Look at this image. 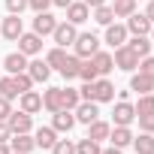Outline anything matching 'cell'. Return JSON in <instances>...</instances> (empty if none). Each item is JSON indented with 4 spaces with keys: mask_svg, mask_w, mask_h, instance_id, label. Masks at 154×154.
I'll use <instances>...</instances> for the list:
<instances>
[{
    "mask_svg": "<svg viewBox=\"0 0 154 154\" xmlns=\"http://www.w3.org/2000/svg\"><path fill=\"white\" fill-rule=\"evenodd\" d=\"M72 48H75V54H79L82 60H88L91 54L100 51V39H97L94 33H79V36H75V42H72Z\"/></svg>",
    "mask_w": 154,
    "mask_h": 154,
    "instance_id": "1",
    "label": "cell"
},
{
    "mask_svg": "<svg viewBox=\"0 0 154 154\" xmlns=\"http://www.w3.org/2000/svg\"><path fill=\"white\" fill-rule=\"evenodd\" d=\"M112 60H115V66H118V69H124V72H133V69L139 66V57H136L127 45H118V48H115V54H112Z\"/></svg>",
    "mask_w": 154,
    "mask_h": 154,
    "instance_id": "2",
    "label": "cell"
},
{
    "mask_svg": "<svg viewBox=\"0 0 154 154\" xmlns=\"http://www.w3.org/2000/svg\"><path fill=\"white\" fill-rule=\"evenodd\" d=\"M133 118H136V109L130 106V100H118V103H115V112H112L115 127H130Z\"/></svg>",
    "mask_w": 154,
    "mask_h": 154,
    "instance_id": "3",
    "label": "cell"
},
{
    "mask_svg": "<svg viewBox=\"0 0 154 154\" xmlns=\"http://www.w3.org/2000/svg\"><path fill=\"white\" fill-rule=\"evenodd\" d=\"M72 115H75V124H91V121L100 118V109H97L94 100H82L79 106L72 109Z\"/></svg>",
    "mask_w": 154,
    "mask_h": 154,
    "instance_id": "4",
    "label": "cell"
},
{
    "mask_svg": "<svg viewBox=\"0 0 154 154\" xmlns=\"http://www.w3.org/2000/svg\"><path fill=\"white\" fill-rule=\"evenodd\" d=\"M127 33H133V36H148V33H151V18H148L145 12H133V15L127 18Z\"/></svg>",
    "mask_w": 154,
    "mask_h": 154,
    "instance_id": "5",
    "label": "cell"
},
{
    "mask_svg": "<svg viewBox=\"0 0 154 154\" xmlns=\"http://www.w3.org/2000/svg\"><path fill=\"white\" fill-rule=\"evenodd\" d=\"M54 42L60 45V48H66V45H72L75 42V36H79V30H75V24H69V21H60L57 27H54Z\"/></svg>",
    "mask_w": 154,
    "mask_h": 154,
    "instance_id": "6",
    "label": "cell"
},
{
    "mask_svg": "<svg viewBox=\"0 0 154 154\" xmlns=\"http://www.w3.org/2000/svg\"><path fill=\"white\" fill-rule=\"evenodd\" d=\"M54 27H57V18H54L48 9H45V12H36V18H33V33H39V36H51Z\"/></svg>",
    "mask_w": 154,
    "mask_h": 154,
    "instance_id": "7",
    "label": "cell"
},
{
    "mask_svg": "<svg viewBox=\"0 0 154 154\" xmlns=\"http://www.w3.org/2000/svg\"><path fill=\"white\" fill-rule=\"evenodd\" d=\"M15 42H18V51L21 54H39L42 51V36L39 33H21Z\"/></svg>",
    "mask_w": 154,
    "mask_h": 154,
    "instance_id": "8",
    "label": "cell"
},
{
    "mask_svg": "<svg viewBox=\"0 0 154 154\" xmlns=\"http://www.w3.org/2000/svg\"><path fill=\"white\" fill-rule=\"evenodd\" d=\"M6 124H9V130L12 133H30V127H33V118L27 115V112H9V118H6Z\"/></svg>",
    "mask_w": 154,
    "mask_h": 154,
    "instance_id": "9",
    "label": "cell"
},
{
    "mask_svg": "<svg viewBox=\"0 0 154 154\" xmlns=\"http://www.w3.org/2000/svg\"><path fill=\"white\" fill-rule=\"evenodd\" d=\"M0 33H3L9 42H15L21 33H24V24H21V15H9L3 18V24H0Z\"/></svg>",
    "mask_w": 154,
    "mask_h": 154,
    "instance_id": "10",
    "label": "cell"
},
{
    "mask_svg": "<svg viewBox=\"0 0 154 154\" xmlns=\"http://www.w3.org/2000/svg\"><path fill=\"white\" fill-rule=\"evenodd\" d=\"M88 15H91V9H88L85 0H82V3H75V0H72V3L66 6V21H69V24H75V27L85 24V21H88Z\"/></svg>",
    "mask_w": 154,
    "mask_h": 154,
    "instance_id": "11",
    "label": "cell"
},
{
    "mask_svg": "<svg viewBox=\"0 0 154 154\" xmlns=\"http://www.w3.org/2000/svg\"><path fill=\"white\" fill-rule=\"evenodd\" d=\"M0 63H3V69H6L9 75H15V72H24V69H27V54H21V51H12V54H6Z\"/></svg>",
    "mask_w": 154,
    "mask_h": 154,
    "instance_id": "12",
    "label": "cell"
},
{
    "mask_svg": "<svg viewBox=\"0 0 154 154\" xmlns=\"http://www.w3.org/2000/svg\"><path fill=\"white\" fill-rule=\"evenodd\" d=\"M115 100V85L109 79H94V103H109Z\"/></svg>",
    "mask_w": 154,
    "mask_h": 154,
    "instance_id": "13",
    "label": "cell"
},
{
    "mask_svg": "<svg viewBox=\"0 0 154 154\" xmlns=\"http://www.w3.org/2000/svg\"><path fill=\"white\" fill-rule=\"evenodd\" d=\"M9 148H12L15 154H30V151L36 148V142H33L27 133H12V136H9Z\"/></svg>",
    "mask_w": 154,
    "mask_h": 154,
    "instance_id": "14",
    "label": "cell"
},
{
    "mask_svg": "<svg viewBox=\"0 0 154 154\" xmlns=\"http://www.w3.org/2000/svg\"><path fill=\"white\" fill-rule=\"evenodd\" d=\"M106 42L112 48L124 45L127 42V24H106Z\"/></svg>",
    "mask_w": 154,
    "mask_h": 154,
    "instance_id": "15",
    "label": "cell"
},
{
    "mask_svg": "<svg viewBox=\"0 0 154 154\" xmlns=\"http://www.w3.org/2000/svg\"><path fill=\"white\" fill-rule=\"evenodd\" d=\"M18 103H21V112L33 115V112H39V109H42V94H36V91L30 88V91H24V94H21V100H18Z\"/></svg>",
    "mask_w": 154,
    "mask_h": 154,
    "instance_id": "16",
    "label": "cell"
},
{
    "mask_svg": "<svg viewBox=\"0 0 154 154\" xmlns=\"http://www.w3.org/2000/svg\"><path fill=\"white\" fill-rule=\"evenodd\" d=\"M51 127H54L57 133H69V130L75 127V115H72L69 109H60V112H54V121H51Z\"/></svg>",
    "mask_w": 154,
    "mask_h": 154,
    "instance_id": "17",
    "label": "cell"
},
{
    "mask_svg": "<svg viewBox=\"0 0 154 154\" xmlns=\"http://www.w3.org/2000/svg\"><path fill=\"white\" fill-rule=\"evenodd\" d=\"M88 60L97 66V72H100V75H109V72L115 69V60H112V54H109V51H97V54H91Z\"/></svg>",
    "mask_w": 154,
    "mask_h": 154,
    "instance_id": "18",
    "label": "cell"
},
{
    "mask_svg": "<svg viewBox=\"0 0 154 154\" xmlns=\"http://www.w3.org/2000/svg\"><path fill=\"white\" fill-rule=\"evenodd\" d=\"M27 75L33 82H48V75H51V66L45 60H30L27 63Z\"/></svg>",
    "mask_w": 154,
    "mask_h": 154,
    "instance_id": "19",
    "label": "cell"
},
{
    "mask_svg": "<svg viewBox=\"0 0 154 154\" xmlns=\"http://www.w3.org/2000/svg\"><path fill=\"white\" fill-rule=\"evenodd\" d=\"M130 91H136V94H151V91H154V79H151V75H145V72H133Z\"/></svg>",
    "mask_w": 154,
    "mask_h": 154,
    "instance_id": "20",
    "label": "cell"
},
{
    "mask_svg": "<svg viewBox=\"0 0 154 154\" xmlns=\"http://www.w3.org/2000/svg\"><path fill=\"white\" fill-rule=\"evenodd\" d=\"M79 66H82V57L79 54H66V60L60 63V75L69 82V79H79Z\"/></svg>",
    "mask_w": 154,
    "mask_h": 154,
    "instance_id": "21",
    "label": "cell"
},
{
    "mask_svg": "<svg viewBox=\"0 0 154 154\" xmlns=\"http://www.w3.org/2000/svg\"><path fill=\"white\" fill-rule=\"evenodd\" d=\"M109 133H112V124H106V121H100V118L88 124V139H94V142L109 139Z\"/></svg>",
    "mask_w": 154,
    "mask_h": 154,
    "instance_id": "22",
    "label": "cell"
},
{
    "mask_svg": "<svg viewBox=\"0 0 154 154\" xmlns=\"http://www.w3.org/2000/svg\"><path fill=\"white\" fill-rule=\"evenodd\" d=\"M33 142H36L39 148H48V151H51V145L57 142V130H54V127H39L36 136H33Z\"/></svg>",
    "mask_w": 154,
    "mask_h": 154,
    "instance_id": "23",
    "label": "cell"
},
{
    "mask_svg": "<svg viewBox=\"0 0 154 154\" xmlns=\"http://www.w3.org/2000/svg\"><path fill=\"white\" fill-rule=\"evenodd\" d=\"M109 139H112L115 148H127V145H133V133H130V127H112Z\"/></svg>",
    "mask_w": 154,
    "mask_h": 154,
    "instance_id": "24",
    "label": "cell"
},
{
    "mask_svg": "<svg viewBox=\"0 0 154 154\" xmlns=\"http://www.w3.org/2000/svg\"><path fill=\"white\" fill-rule=\"evenodd\" d=\"M124 45H127L136 57H145V54L151 51V39H148V36H133V39H127Z\"/></svg>",
    "mask_w": 154,
    "mask_h": 154,
    "instance_id": "25",
    "label": "cell"
},
{
    "mask_svg": "<svg viewBox=\"0 0 154 154\" xmlns=\"http://www.w3.org/2000/svg\"><path fill=\"white\" fill-rule=\"evenodd\" d=\"M42 109H48L51 115L63 109V106H60V88H48V91L42 94Z\"/></svg>",
    "mask_w": 154,
    "mask_h": 154,
    "instance_id": "26",
    "label": "cell"
},
{
    "mask_svg": "<svg viewBox=\"0 0 154 154\" xmlns=\"http://www.w3.org/2000/svg\"><path fill=\"white\" fill-rule=\"evenodd\" d=\"M133 148H136V154H154V133L133 136Z\"/></svg>",
    "mask_w": 154,
    "mask_h": 154,
    "instance_id": "27",
    "label": "cell"
},
{
    "mask_svg": "<svg viewBox=\"0 0 154 154\" xmlns=\"http://www.w3.org/2000/svg\"><path fill=\"white\" fill-rule=\"evenodd\" d=\"M79 103H82L79 88H60V106H63V109H69V112H72Z\"/></svg>",
    "mask_w": 154,
    "mask_h": 154,
    "instance_id": "28",
    "label": "cell"
},
{
    "mask_svg": "<svg viewBox=\"0 0 154 154\" xmlns=\"http://www.w3.org/2000/svg\"><path fill=\"white\" fill-rule=\"evenodd\" d=\"M112 12H115V18H130L136 12V0H115Z\"/></svg>",
    "mask_w": 154,
    "mask_h": 154,
    "instance_id": "29",
    "label": "cell"
},
{
    "mask_svg": "<svg viewBox=\"0 0 154 154\" xmlns=\"http://www.w3.org/2000/svg\"><path fill=\"white\" fill-rule=\"evenodd\" d=\"M133 109H136V118L139 115H151L154 112V94H139V103Z\"/></svg>",
    "mask_w": 154,
    "mask_h": 154,
    "instance_id": "30",
    "label": "cell"
},
{
    "mask_svg": "<svg viewBox=\"0 0 154 154\" xmlns=\"http://www.w3.org/2000/svg\"><path fill=\"white\" fill-rule=\"evenodd\" d=\"M103 148H100V142H94V139H79V142H75V154H100Z\"/></svg>",
    "mask_w": 154,
    "mask_h": 154,
    "instance_id": "31",
    "label": "cell"
},
{
    "mask_svg": "<svg viewBox=\"0 0 154 154\" xmlns=\"http://www.w3.org/2000/svg\"><path fill=\"white\" fill-rule=\"evenodd\" d=\"M94 21H97V24H103V27H106V24H112V21H115L112 6H106V3H103V6H97V9H94Z\"/></svg>",
    "mask_w": 154,
    "mask_h": 154,
    "instance_id": "32",
    "label": "cell"
},
{
    "mask_svg": "<svg viewBox=\"0 0 154 154\" xmlns=\"http://www.w3.org/2000/svg\"><path fill=\"white\" fill-rule=\"evenodd\" d=\"M12 82H15V91H18V97H21L24 91H30V88H33V79L27 75V69H24V72H15V75H12Z\"/></svg>",
    "mask_w": 154,
    "mask_h": 154,
    "instance_id": "33",
    "label": "cell"
},
{
    "mask_svg": "<svg viewBox=\"0 0 154 154\" xmlns=\"http://www.w3.org/2000/svg\"><path fill=\"white\" fill-rule=\"evenodd\" d=\"M63 60H66V51H63L60 45H57V48H51V51L45 54V63H48L51 69H60V63H63Z\"/></svg>",
    "mask_w": 154,
    "mask_h": 154,
    "instance_id": "34",
    "label": "cell"
},
{
    "mask_svg": "<svg viewBox=\"0 0 154 154\" xmlns=\"http://www.w3.org/2000/svg\"><path fill=\"white\" fill-rule=\"evenodd\" d=\"M0 97H6V100H15V97H18L12 75H3V79H0Z\"/></svg>",
    "mask_w": 154,
    "mask_h": 154,
    "instance_id": "35",
    "label": "cell"
},
{
    "mask_svg": "<svg viewBox=\"0 0 154 154\" xmlns=\"http://www.w3.org/2000/svg\"><path fill=\"white\" fill-rule=\"evenodd\" d=\"M79 79H82V82H94V79H100V72H97V66H94L91 60H82V66H79Z\"/></svg>",
    "mask_w": 154,
    "mask_h": 154,
    "instance_id": "36",
    "label": "cell"
},
{
    "mask_svg": "<svg viewBox=\"0 0 154 154\" xmlns=\"http://www.w3.org/2000/svg\"><path fill=\"white\" fill-rule=\"evenodd\" d=\"M51 154H75V142H69V139H57V142L51 145Z\"/></svg>",
    "mask_w": 154,
    "mask_h": 154,
    "instance_id": "37",
    "label": "cell"
},
{
    "mask_svg": "<svg viewBox=\"0 0 154 154\" xmlns=\"http://www.w3.org/2000/svg\"><path fill=\"white\" fill-rule=\"evenodd\" d=\"M139 72H145V75H151V79H154V57H151V54L139 57Z\"/></svg>",
    "mask_w": 154,
    "mask_h": 154,
    "instance_id": "38",
    "label": "cell"
},
{
    "mask_svg": "<svg viewBox=\"0 0 154 154\" xmlns=\"http://www.w3.org/2000/svg\"><path fill=\"white\" fill-rule=\"evenodd\" d=\"M6 9H9V15H21L27 9V0H6Z\"/></svg>",
    "mask_w": 154,
    "mask_h": 154,
    "instance_id": "39",
    "label": "cell"
},
{
    "mask_svg": "<svg viewBox=\"0 0 154 154\" xmlns=\"http://www.w3.org/2000/svg\"><path fill=\"white\" fill-rule=\"evenodd\" d=\"M139 127H142V133H154V112L151 115H139Z\"/></svg>",
    "mask_w": 154,
    "mask_h": 154,
    "instance_id": "40",
    "label": "cell"
},
{
    "mask_svg": "<svg viewBox=\"0 0 154 154\" xmlns=\"http://www.w3.org/2000/svg\"><path fill=\"white\" fill-rule=\"evenodd\" d=\"M27 6H30L33 12H45V9L51 6V0H27Z\"/></svg>",
    "mask_w": 154,
    "mask_h": 154,
    "instance_id": "41",
    "label": "cell"
},
{
    "mask_svg": "<svg viewBox=\"0 0 154 154\" xmlns=\"http://www.w3.org/2000/svg\"><path fill=\"white\" fill-rule=\"evenodd\" d=\"M9 112H12V100L0 97V121H6V118H9Z\"/></svg>",
    "mask_w": 154,
    "mask_h": 154,
    "instance_id": "42",
    "label": "cell"
},
{
    "mask_svg": "<svg viewBox=\"0 0 154 154\" xmlns=\"http://www.w3.org/2000/svg\"><path fill=\"white\" fill-rule=\"evenodd\" d=\"M9 136H12L9 124H6V121H0V142H9Z\"/></svg>",
    "mask_w": 154,
    "mask_h": 154,
    "instance_id": "43",
    "label": "cell"
},
{
    "mask_svg": "<svg viewBox=\"0 0 154 154\" xmlns=\"http://www.w3.org/2000/svg\"><path fill=\"white\" fill-rule=\"evenodd\" d=\"M85 3H88V9H97V6H103V3H106V0H85Z\"/></svg>",
    "mask_w": 154,
    "mask_h": 154,
    "instance_id": "44",
    "label": "cell"
},
{
    "mask_svg": "<svg viewBox=\"0 0 154 154\" xmlns=\"http://www.w3.org/2000/svg\"><path fill=\"white\" fill-rule=\"evenodd\" d=\"M145 15L151 18V24H154V0H151V3H148V9H145Z\"/></svg>",
    "mask_w": 154,
    "mask_h": 154,
    "instance_id": "45",
    "label": "cell"
},
{
    "mask_svg": "<svg viewBox=\"0 0 154 154\" xmlns=\"http://www.w3.org/2000/svg\"><path fill=\"white\" fill-rule=\"evenodd\" d=\"M51 3H54V6H60V9H66V6L72 3V0H51Z\"/></svg>",
    "mask_w": 154,
    "mask_h": 154,
    "instance_id": "46",
    "label": "cell"
},
{
    "mask_svg": "<svg viewBox=\"0 0 154 154\" xmlns=\"http://www.w3.org/2000/svg\"><path fill=\"white\" fill-rule=\"evenodd\" d=\"M100 154H121V148H115V145H112V148H103Z\"/></svg>",
    "mask_w": 154,
    "mask_h": 154,
    "instance_id": "47",
    "label": "cell"
},
{
    "mask_svg": "<svg viewBox=\"0 0 154 154\" xmlns=\"http://www.w3.org/2000/svg\"><path fill=\"white\" fill-rule=\"evenodd\" d=\"M0 154H12V148H9L6 142H0Z\"/></svg>",
    "mask_w": 154,
    "mask_h": 154,
    "instance_id": "48",
    "label": "cell"
},
{
    "mask_svg": "<svg viewBox=\"0 0 154 154\" xmlns=\"http://www.w3.org/2000/svg\"><path fill=\"white\" fill-rule=\"evenodd\" d=\"M148 36H151V42H154V24H151V33H148Z\"/></svg>",
    "mask_w": 154,
    "mask_h": 154,
    "instance_id": "49",
    "label": "cell"
},
{
    "mask_svg": "<svg viewBox=\"0 0 154 154\" xmlns=\"http://www.w3.org/2000/svg\"><path fill=\"white\" fill-rule=\"evenodd\" d=\"M0 60H3V57H0Z\"/></svg>",
    "mask_w": 154,
    "mask_h": 154,
    "instance_id": "50",
    "label": "cell"
},
{
    "mask_svg": "<svg viewBox=\"0 0 154 154\" xmlns=\"http://www.w3.org/2000/svg\"><path fill=\"white\" fill-rule=\"evenodd\" d=\"M12 154H15V151H12Z\"/></svg>",
    "mask_w": 154,
    "mask_h": 154,
    "instance_id": "51",
    "label": "cell"
}]
</instances>
